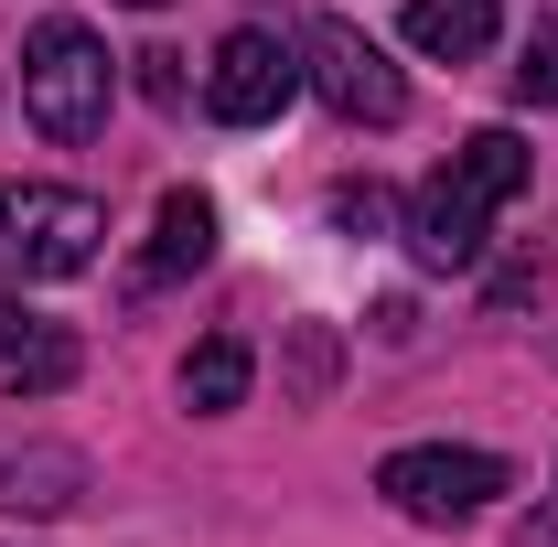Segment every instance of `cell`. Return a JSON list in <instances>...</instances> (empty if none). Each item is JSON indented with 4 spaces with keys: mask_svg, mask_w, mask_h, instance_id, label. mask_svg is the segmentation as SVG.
Masks as SVG:
<instances>
[{
    "mask_svg": "<svg viewBox=\"0 0 558 547\" xmlns=\"http://www.w3.org/2000/svg\"><path fill=\"white\" fill-rule=\"evenodd\" d=\"M515 194H526V139H515V130H473L429 183H418V205H409L418 269H473L494 205H515Z\"/></svg>",
    "mask_w": 558,
    "mask_h": 547,
    "instance_id": "obj_1",
    "label": "cell"
},
{
    "mask_svg": "<svg viewBox=\"0 0 558 547\" xmlns=\"http://www.w3.org/2000/svg\"><path fill=\"white\" fill-rule=\"evenodd\" d=\"M108 44L75 22V11H44L33 44H22V119L44 139H97L108 130Z\"/></svg>",
    "mask_w": 558,
    "mask_h": 547,
    "instance_id": "obj_2",
    "label": "cell"
},
{
    "mask_svg": "<svg viewBox=\"0 0 558 547\" xmlns=\"http://www.w3.org/2000/svg\"><path fill=\"white\" fill-rule=\"evenodd\" d=\"M301 86H312L333 119H354V130H398V119H409V75L387 65V44L354 33L344 11L301 22Z\"/></svg>",
    "mask_w": 558,
    "mask_h": 547,
    "instance_id": "obj_3",
    "label": "cell"
},
{
    "mask_svg": "<svg viewBox=\"0 0 558 547\" xmlns=\"http://www.w3.org/2000/svg\"><path fill=\"white\" fill-rule=\"evenodd\" d=\"M505 462L494 451H387V473H376V494L398 505V515H418V526H462V515H484L494 494H505Z\"/></svg>",
    "mask_w": 558,
    "mask_h": 547,
    "instance_id": "obj_4",
    "label": "cell"
},
{
    "mask_svg": "<svg viewBox=\"0 0 558 547\" xmlns=\"http://www.w3.org/2000/svg\"><path fill=\"white\" fill-rule=\"evenodd\" d=\"M97 247H108L97 194H65V183L11 194V269L22 279H75V269H97Z\"/></svg>",
    "mask_w": 558,
    "mask_h": 547,
    "instance_id": "obj_5",
    "label": "cell"
},
{
    "mask_svg": "<svg viewBox=\"0 0 558 547\" xmlns=\"http://www.w3.org/2000/svg\"><path fill=\"white\" fill-rule=\"evenodd\" d=\"M301 97V44H279V33H226L215 44V75H205V108L226 119V130H269L279 108Z\"/></svg>",
    "mask_w": 558,
    "mask_h": 547,
    "instance_id": "obj_6",
    "label": "cell"
},
{
    "mask_svg": "<svg viewBox=\"0 0 558 547\" xmlns=\"http://www.w3.org/2000/svg\"><path fill=\"white\" fill-rule=\"evenodd\" d=\"M86 494H97L86 451L44 440V429H22V418H0V515H75Z\"/></svg>",
    "mask_w": 558,
    "mask_h": 547,
    "instance_id": "obj_7",
    "label": "cell"
},
{
    "mask_svg": "<svg viewBox=\"0 0 558 547\" xmlns=\"http://www.w3.org/2000/svg\"><path fill=\"white\" fill-rule=\"evenodd\" d=\"M215 258V205L194 194V183H172L161 194V226H150V269L140 279H183V269H205Z\"/></svg>",
    "mask_w": 558,
    "mask_h": 547,
    "instance_id": "obj_8",
    "label": "cell"
},
{
    "mask_svg": "<svg viewBox=\"0 0 558 547\" xmlns=\"http://www.w3.org/2000/svg\"><path fill=\"white\" fill-rule=\"evenodd\" d=\"M409 44H418V54L473 65V54L494 44V0H409Z\"/></svg>",
    "mask_w": 558,
    "mask_h": 547,
    "instance_id": "obj_9",
    "label": "cell"
},
{
    "mask_svg": "<svg viewBox=\"0 0 558 547\" xmlns=\"http://www.w3.org/2000/svg\"><path fill=\"white\" fill-rule=\"evenodd\" d=\"M247 376H258V365H247V343H236V333L194 343V354H183V409H194V418H226L236 398H247Z\"/></svg>",
    "mask_w": 558,
    "mask_h": 547,
    "instance_id": "obj_10",
    "label": "cell"
},
{
    "mask_svg": "<svg viewBox=\"0 0 558 547\" xmlns=\"http://www.w3.org/2000/svg\"><path fill=\"white\" fill-rule=\"evenodd\" d=\"M0 376H11V398H54V387H75V333L44 323L22 354H0Z\"/></svg>",
    "mask_w": 558,
    "mask_h": 547,
    "instance_id": "obj_11",
    "label": "cell"
},
{
    "mask_svg": "<svg viewBox=\"0 0 558 547\" xmlns=\"http://www.w3.org/2000/svg\"><path fill=\"white\" fill-rule=\"evenodd\" d=\"M515 97L526 108H558V11L526 33V65H515Z\"/></svg>",
    "mask_w": 558,
    "mask_h": 547,
    "instance_id": "obj_12",
    "label": "cell"
},
{
    "mask_svg": "<svg viewBox=\"0 0 558 547\" xmlns=\"http://www.w3.org/2000/svg\"><path fill=\"white\" fill-rule=\"evenodd\" d=\"M387 183H333V226H344V236H387Z\"/></svg>",
    "mask_w": 558,
    "mask_h": 547,
    "instance_id": "obj_13",
    "label": "cell"
},
{
    "mask_svg": "<svg viewBox=\"0 0 558 547\" xmlns=\"http://www.w3.org/2000/svg\"><path fill=\"white\" fill-rule=\"evenodd\" d=\"M130 65H140V97L183 108V54H172V44H150V54H130Z\"/></svg>",
    "mask_w": 558,
    "mask_h": 547,
    "instance_id": "obj_14",
    "label": "cell"
},
{
    "mask_svg": "<svg viewBox=\"0 0 558 547\" xmlns=\"http://www.w3.org/2000/svg\"><path fill=\"white\" fill-rule=\"evenodd\" d=\"M44 333V323H33V312H22V301H11V290H0V354H22V343Z\"/></svg>",
    "mask_w": 558,
    "mask_h": 547,
    "instance_id": "obj_15",
    "label": "cell"
},
{
    "mask_svg": "<svg viewBox=\"0 0 558 547\" xmlns=\"http://www.w3.org/2000/svg\"><path fill=\"white\" fill-rule=\"evenodd\" d=\"M515 547H558V505H548V515H526V526H515Z\"/></svg>",
    "mask_w": 558,
    "mask_h": 547,
    "instance_id": "obj_16",
    "label": "cell"
},
{
    "mask_svg": "<svg viewBox=\"0 0 558 547\" xmlns=\"http://www.w3.org/2000/svg\"><path fill=\"white\" fill-rule=\"evenodd\" d=\"M0 247H11V194H0Z\"/></svg>",
    "mask_w": 558,
    "mask_h": 547,
    "instance_id": "obj_17",
    "label": "cell"
},
{
    "mask_svg": "<svg viewBox=\"0 0 558 547\" xmlns=\"http://www.w3.org/2000/svg\"><path fill=\"white\" fill-rule=\"evenodd\" d=\"M130 11H161V0H130Z\"/></svg>",
    "mask_w": 558,
    "mask_h": 547,
    "instance_id": "obj_18",
    "label": "cell"
}]
</instances>
